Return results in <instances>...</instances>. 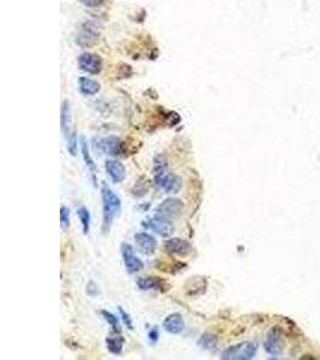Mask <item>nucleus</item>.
I'll list each match as a JSON object with an SVG mask.
<instances>
[{"instance_id":"24","label":"nucleus","mask_w":320,"mask_h":360,"mask_svg":"<svg viewBox=\"0 0 320 360\" xmlns=\"http://www.w3.org/2000/svg\"><path fill=\"white\" fill-rule=\"evenodd\" d=\"M119 311H120V315H122L123 317V323H125V326L127 327L128 329H133L132 319H131V317L127 315V312H125L122 308H119Z\"/></svg>"},{"instance_id":"18","label":"nucleus","mask_w":320,"mask_h":360,"mask_svg":"<svg viewBox=\"0 0 320 360\" xmlns=\"http://www.w3.org/2000/svg\"><path fill=\"white\" fill-rule=\"evenodd\" d=\"M217 342H219V340H217L216 335L212 334V333H204V334L199 337L198 346H200V347L205 349H214L216 348Z\"/></svg>"},{"instance_id":"6","label":"nucleus","mask_w":320,"mask_h":360,"mask_svg":"<svg viewBox=\"0 0 320 360\" xmlns=\"http://www.w3.org/2000/svg\"><path fill=\"white\" fill-rule=\"evenodd\" d=\"M148 226H149L155 233H157V234L161 236H165V238L171 236L174 232V226L171 222V220L157 214H155L154 216L148 219Z\"/></svg>"},{"instance_id":"12","label":"nucleus","mask_w":320,"mask_h":360,"mask_svg":"<svg viewBox=\"0 0 320 360\" xmlns=\"http://www.w3.org/2000/svg\"><path fill=\"white\" fill-rule=\"evenodd\" d=\"M163 328L169 334L177 335L185 329V322L180 313H172L163 321Z\"/></svg>"},{"instance_id":"3","label":"nucleus","mask_w":320,"mask_h":360,"mask_svg":"<svg viewBox=\"0 0 320 360\" xmlns=\"http://www.w3.org/2000/svg\"><path fill=\"white\" fill-rule=\"evenodd\" d=\"M257 346L253 342H241L239 345L230 346L223 351L221 358L224 360H248L255 356Z\"/></svg>"},{"instance_id":"25","label":"nucleus","mask_w":320,"mask_h":360,"mask_svg":"<svg viewBox=\"0 0 320 360\" xmlns=\"http://www.w3.org/2000/svg\"><path fill=\"white\" fill-rule=\"evenodd\" d=\"M79 1L88 7H98L103 4V0H79Z\"/></svg>"},{"instance_id":"15","label":"nucleus","mask_w":320,"mask_h":360,"mask_svg":"<svg viewBox=\"0 0 320 360\" xmlns=\"http://www.w3.org/2000/svg\"><path fill=\"white\" fill-rule=\"evenodd\" d=\"M264 347L266 352L270 354H277L279 352V336L276 329L271 330L268 334L264 342Z\"/></svg>"},{"instance_id":"9","label":"nucleus","mask_w":320,"mask_h":360,"mask_svg":"<svg viewBox=\"0 0 320 360\" xmlns=\"http://www.w3.org/2000/svg\"><path fill=\"white\" fill-rule=\"evenodd\" d=\"M137 246L145 255H152L157 249V241L151 234L147 232H139L134 235Z\"/></svg>"},{"instance_id":"4","label":"nucleus","mask_w":320,"mask_h":360,"mask_svg":"<svg viewBox=\"0 0 320 360\" xmlns=\"http://www.w3.org/2000/svg\"><path fill=\"white\" fill-rule=\"evenodd\" d=\"M184 210V203L177 198H167L160 206L156 208V214L167 219H176L182 214Z\"/></svg>"},{"instance_id":"20","label":"nucleus","mask_w":320,"mask_h":360,"mask_svg":"<svg viewBox=\"0 0 320 360\" xmlns=\"http://www.w3.org/2000/svg\"><path fill=\"white\" fill-rule=\"evenodd\" d=\"M107 348L114 356H119L123 352V340L122 337H107L106 340Z\"/></svg>"},{"instance_id":"19","label":"nucleus","mask_w":320,"mask_h":360,"mask_svg":"<svg viewBox=\"0 0 320 360\" xmlns=\"http://www.w3.org/2000/svg\"><path fill=\"white\" fill-rule=\"evenodd\" d=\"M77 215L79 217V221L82 224L83 227V233L84 234H88L89 231H90V222H91V216L89 210L85 206H80V208L77 209Z\"/></svg>"},{"instance_id":"11","label":"nucleus","mask_w":320,"mask_h":360,"mask_svg":"<svg viewBox=\"0 0 320 360\" xmlns=\"http://www.w3.org/2000/svg\"><path fill=\"white\" fill-rule=\"evenodd\" d=\"M106 171L113 182H122L126 177V168L120 161L108 160L106 161Z\"/></svg>"},{"instance_id":"10","label":"nucleus","mask_w":320,"mask_h":360,"mask_svg":"<svg viewBox=\"0 0 320 360\" xmlns=\"http://www.w3.org/2000/svg\"><path fill=\"white\" fill-rule=\"evenodd\" d=\"M98 148L107 155H112V156H118L122 154L123 150V143L118 137L109 136L106 138H102L98 142Z\"/></svg>"},{"instance_id":"8","label":"nucleus","mask_w":320,"mask_h":360,"mask_svg":"<svg viewBox=\"0 0 320 360\" xmlns=\"http://www.w3.org/2000/svg\"><path fill=\"white\" fill-rule=\"evenodd\" d=\"M78 64L83 71L93 75L98 74L102 69V59L93 53H83L82 55H79Z\"/></svg>"},{"instance_id":"23","label":"nucleus","mask_w":320,"mask_h":360,"mask_svg":"<svg viewBox=\"0 0 320 360\" xmlns=\"http://www.w3.org/2000/svg\"><path fill=\"white\" fill-rule=\"evenodd\" d=\"M67 150H69L72 156L77 154V138L74 133H70L67 136Z\"/></svg>"},{"instance_id":"16","label":"nucleus","mask_w":320,"mask_h":360,"mask_svg":"<svg viewBox=\"0 0 320 360\" xmlns=\"http://www.w3.org/2000/svg\"><path fill=\"white\" fill-rule=\"evenodd\" d=\"M137 284L142 291L161 289L163 287V282L160 278H141L137 281Z\"/></svg>"},{"instance_id":"7","label":"nucleus","mask_w":320,"mask_h":360,"mask_svg":"<svg viewBox=\"0 0 320 360\" xmlns=\"http://www.w3.org/2000/svg\"><path fill=\"white\" fill-rule=\"evenodd\" d=\"M166 251L169 255H174V256L186 257L192 252V246L187 240H184L181 238H172L166 241L165 244Z\"/></svg>"},{"instance_id":"26","label":"nucleus","mask_w":320,"mask_h":360,"mask_svg":"<svg viewBox=\"0 0 320 360\" xmlns=\"http://www.w3.org/2000/svg\"><path fill=\"white\" fill-rule=\"evenodd\" d=\"M158 337H160V332H158V328L154 327L149 332V340L151 343H156L158 341Z\"/></svg>"},{"instance_id":"14","label":"nucleus","mask_w":320,"mask_h":360,"mask_svg":"<svg viewBox=\"0 0 320 360\" xmlns=\"http://www.w3.org/2000/svg\"><path fill=\"white\" fill-rule=\"evenodd\" d=\"M78 83H79L80 93L88 96L95 95V94H98L99 89H101V85H99L98 82H96V80L94 79L87 78V77H80Z\"/></svg>"},{"instance_id":"13","label":"nucleus","mask_w":320,"mask_h":360,"mask_svg":"<svg viewBox=\"0 0 320 360\" xmlns=\"http://www.w3.org/2000/svg\"><path fill=\"white\" fill-rule=\"evenodd\" d=\"M80 150H82V155L83 158H84L85 165H87L88 169L90 171L91 177H93L94 182H95L96 185V180H98V167H96V163L94 162L93 157H91L90 152H89L88 142L85 141L84 137H82V139H80Z\"/></svg>"},{"instance_id":"5","label":"nucleus","mask_w":320,"mask_h":360,"mask_svg":"<svg viewBox=\"0 0 320 360\" xmlns=\"http://www.w3.org/2000/svg\"><path fill=\"white\" fill-rule=\"evenodd\" d=\"M122 256L123 259V264H125L126 270L128 271L130 274H134V273H138L139 270L143 269L144 267V263L142 262L138 257L134 255L133 252V248L127 243H123L122 244Z\"/></svg>"},{"instance_id":"2","label":"nucleus","mask_w":320,"mask_h":360,"mask_svg":"<svg viewBox=\"0 0 320 360\" xmlns=\"http://www.w3.org/2000/svg\"><path fill=\"white\" fill-rule=\"evenodd\" d=\"M154 179L156 185L160 189L167 193H176L179 192L180 187H181V180L177 178L176 176L168 173L167 169V161L165 156L158 155L155 157V165H154Z\"/></svg>"},{"instance_id":"1","label":"nucleus","mask_w":320,"mask_h":360,"mask_svg":"<svg viewBox=\"0 0 320 360\" xmlns=\"http://www.w3.org/2000/svg\"><path fill=\"white\" fill-rule=\"evenodd\" d=\"M102 206H103V221H102V233L108 234L111 231L114 217L122 211V201L112 191L111 187L103 182L101 186Z\"/></svg>"},{"instance_id":"21","label":"nucleus","mask_w":320,"mask_h":360,"mask_svg":"<svg viewBox=\"0 0 320 360\" xmlns=\"http://www.w3.org/2000/svg\"><path fill=\"white\" fill-rule=\"evenodd\" d=\"M102 316H103V318L106 319L107 323L111 326L113 329L117 330V332H120V323H119V319H118V317H115L113 313L109 312V311H101Z\"/></svg>"},{"instance_id":"17","label":"nucleus","mask_w":320,"mask_h":360,"mask_svg":"<svg viewBox=\"0 0 320 360\" xmlns=\"http://www.w3.org/2000/svg\"><path fill=\"white\" fill-rule=\"evenodd\" d=\"M70 124H71V109L69 102L64 101L61 106V129L66 137L70 135Z\"/></svg>"},{"instance_id":"22","label":"nucleus","mask_w":320,"mask_h":360,"mask_svg":"<svg viewBox=\"0 0 320 360\" xmlns=\"http://www.w3.org/2000/svg\"><path fill=\"white\" fill-rule=\"evenodd\" d=\"M60 225L64 231H66L70 226V210L65 206H61L60 209Z\"/></svg>"}]
</instances>
